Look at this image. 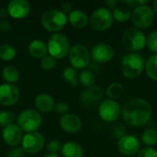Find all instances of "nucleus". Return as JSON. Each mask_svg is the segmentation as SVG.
<instances>
[{
  "label": "nucleus",
  "instance_id": "nucleus-1",
  "mask_svg": "<svg viewBox=\"0 0 157 157\" xmlns=\"http://www.w3.org/2000/svg\"><path fill=\"white\" fill-rule=\"evenodd\" d=\"M153 109L151 104L143 98H133L126 102L121 109L125 123L132 127H142L151 119Z\"/></svg>",
  "mask_w": 157,
  "mask_h": 157
},
{
  "label": "nucleus",
  "instance_id": "nucleus-2",
  "mask_svg": "<svg viewBox=\"0 0 157 157\" xmlns=\"http://www.w3.org/2000/svg\"><path fill=\"white\" fill-rule=\"evenodd\" d=\"M145 68V61L138 52H129L121 61V73L128 79L137 78Z\"/></svg>",
  "mask_w": 157,
  "mask_h": 157
},
{
  "label": "nucleus",
  "instance_id": "nucleus-3",
  "mask_svg": "<svg viewBox=\"0 0 157 157\" xmlns=\"http://www.w3.org/2000/svg\"><path fill=\"white\" fill-rule=\"evenodd\" d=\"M121 41L123 47L127 51L136 52L146 46V36L141 29L135 27H131L123 31Z\"/></svg>",
  "mask_w": 157,
  "mask_h": 157
},
{
  "label": "nucleus",
  "instance_id": "nucleus-4",
  "mask_svg": "<svg viewBox=\"0 0 157 157\" xmlns=\"http://www.w3.org/2000/svg\"><path fill=\"white\" fill-rule=\"evenodd\" d=\"M49 55L56 59H63L68 55L70 51V40L66 35L54 33L50 36L47 43Z\"/></svg>",
  "mask_w": 157,
  "mask_h": 157
},
{
  "label": "nucleus",
  "instance_id": "nucleus-5",
  "mask_svg": "<svg viewBox=\"0 0 157 157\" xmlns=\"http://www.w3.org/2000/svg\"><path fill=\"white\" fill-rule=\"evenodd\" d=\"M40 22L47 31L57 32L65 27L67 17L59 9H49L41 15Z\"/></svg>",
  "mask_w": 157,
  "mask_h": 157
},
{
  "label": "nucleus",
  "instance_id": "nucleus-6",
  "mask_svg": "<svg viewBox=\"0 0 157 157\" xmlns=\"http://www.w3.org/2000/svg\"><path fill=\"white\" fill-rule=\"evenodd\" d=\"M113 15L106 7H98L94 10L89 17V24L95 31L102 32L108 30L113 24Z\"/></svg>",
  "mask_w": 157,
  "mask_h": 157
},
{
  "label": "nucleus",
  "instance_id": "nucleus-7",
  "mask_svg": "<svg viewBox=\"0 0 157 157\" xmlns=\"http://www.w3.org/2000/svg\"><path fill=\"white\" fill-rule=\"evenodd\" d=\"M42 118L39 111L28 109L21 111L17 117V126L26 132H36L41 125Z\"/></svg>",
  "mask_w": 157,
  "mask_h": 157
},
{
  "label": "nucleus",
  "instance_id": "nucleus-8",
  "mask_svg": "<svg viewBox=\"0 0 157 157\" xmlns=\"http://www.w3.org/2000/svg\"><path fill=\"white\" fill-rule=\"evenodd\" d=\"M132 21L135 28L139 29H145L150 28L155 21V13L153 9L147 6H139L132 12Z\"/></svg>",
  "mask_w": 157,
  "mask_h": 157
},
{
  "label": "nucleus",
  "instance_id": "nucleus-9",
  "mask_svg": "<svg viewBox=\"0 0 157 157\" xmlns=\"http://www.w3.org/2000/svg\"><path fill=\"white\" fill-rule=\"evenodd\" d=\"M68 57L72 67L75 70L87 67L91 60V55L87 48L85 45L79 43L75 44L70 48Z\"/></svg>",
  "mask_w": 157,
  "mask_h": 157
},
{
  "label": "nucleus",
  "instance_id": "nucleus-10",
  "mask_svg": "<svg viewBox=\"0 0 157 157\" xmlns=\"http://www.w3.org/2000/svg\"><path fill=\"white\" fill-rule=\"evenodd\" d=\"M98 115L106 122H114L121 115V108L116 100H103L98 107Z\"/></svg>",
  "mask_w": 157,
  "mask_h": 157
},
{
  "label": "nucleus",
  "instance_id": "nucleus-11",
  "mask_svg": "<svg viewBox=\"0 0 157 157\" xmlns=\"http://www.w3.org/2000/svg\"><path fill=\"white\" fill-rule=\"evenodd\" d=\"M45 144L44 136L37 132H28L25 134L21 141V149L24 153L36 154L42 150Z\"/></svg>",
  "mask_w": 157,
  "mask_h": 157
},
{
  "label": "nucleus",
  "instance_id": "nucleus-12",
  "mask_svg": "<svg viewBox=\"0 0 157 157\" xmlns=\"http://www.w3.org/2000/svg\"><path fill=\"white\" fill-rule=\"evenodd\" d=\"M118 151L126 156H132L141 150V142L137 136L126 134L120 138L117 143Z\"/></svg>",
  "mask_w": 157,
  "mask_h": 157
},
{
  "label": "nucleus",
  "instance_id": "nucleus-13",
  "mask_svg": "<svg viewBox=\"0 0 157 157\" xmlns=\"http://www.w3.org/2000/svg\"><path fill=\"white\" fill-rule=\"evenodd\" d=\"M19 89L13 84L0 85V104L4 107L14 106L19 99Z\"/></svg>",
  "mask_w": 157,
  "mask_h": 157
},
{
  "label": "nucleus",
  "instance_id": "nucleus-14",
  "mask_svg": "<svg viewBox=\"0 0 157 157\" xmlns=\"http://www.w3.org/2000/svg\"><path fill=\"white\" fill-rule=\"evenodd\" d=\"M91 57L98 63H106L110 62L114 57V50L109 44L100 42L93 47L91 51Z\"/></svg>",
  "mask_w": 157,
  "mask_h": 157
},
{
  "label": "nucleus",
  "instance_id": "nucleus-15",
  "mask_svg": "<svg viewBox=\"0 0 157 157\" xmlns=\"http://www.w3.org/2000/svg\"><path fill=\"white\" fill-rule=\"evenodd\" d=\"M8 15L15 19H21L26 17L30 12L31 6L29 2L27 0H12L7 4L6 6Z\"/></svg>",
  "mask_w": 157,
  "mask_h": 157
},
{
  "label": "nucleus",
  "instance_id": "nucleus-16",
  "mask_svg": "<svg viewBox=\"0 0 157 157\" xmlns=\"http://www.w3.org/2000/svg\"><path fill=\"white\" fill-rule=\"evenodd\" d=\"M103 94L101 88L98 86L86 87L81 95V102L86 108L95 107L101 99Z\"/></svg>",
  "mask_w": 157,
  "mask_h": 157
},
{
  "label": "nucleus",
  "instance_id": "nucleus-17",
  "mask_svg": "<svg viewBox=\"0 0 157 157\" xmlns=\"http://www.w3.org/2000/svg\"><path fill=\"white\" fill-rule=\"evenodd\" d=\"M60 127L68 133H76L82 129L81 119L75 114H64L59 120Z\"/></svg>",
  "mask_w": 157,
  "mask_h": 157
},
{
  "label": "nucleus",
  "instance_id": "nucleus-18",
  "mask_svg": "<svg viewBox=\"0 0 157 157\" xmlns=\"http://www.w3.org/2000/svg\"><path fill=\"white\" fill-rule=\"evenodd\" d=\"M2 137L4 142L9 145V146H15L17 145L19 143H21L23 135L21 129L16 125V124H10L4 128L2 132Z\"/></svg>",
  "mask_w": 157,
  "mask_h": 157
},
{
  "label": "nucleus",
  "instance_id": "nucleus-19",
  "mask_svg": "<svg viewBox=\"0 0 157 157\" xmlns=\"http://www.w3.org/2000/svg\"><path fill=\"white\" fill-rule=\"evenodd\" d=\"M67 21L72 27L75 29H83L89 23V19L86 13L79 9L71 11V13L68 15Z\"/></svg>",
  "mask_w": 157,
  "mask_h": 157
},
{
  "label": "nucleus",
  "instance_id": "nucleus-20",
  "mask_svg": "<svg viewBox=\"0 0 157 157\" xmlns=\"http://www.w3.org/2000/svg\"><path fill=\"white\" fill-rule=\"evenodd\" d=\"M54 106H55L54 99L49 94L41 93L38 95L35 98V107L40 112H44V113L50 112L53 110Z\"/></svg>",
  "mask_w": 157,
  "mask_h": 157
},
{
  "label": "nucleus",
  "instance_id": "nucleus-21",
  "mask_svg": "<svg viewBox=\"0 0 157 157\" xmlns=\"http://www.w3.org/2000/svg\"><path fill=\"white\" fill-rule=\"evenodd\" d=\"M29 54L36 59H42L48 54V47L47 44L40 40H34L29 45Z\"/></svg>",
  "mask_w": 157,
  "mask_h": 157
},
{
  "label": "nucleus",
  "instance_id": "nucleus-22",
  "mask_svg": "<svg viewBox=\"0 0 157 157\" xmlns=\"http://www.w3.org/2000/svg\"><path fill=\"white\" fill-rule=\"evenodd\" d=\"M61 153L63 157H84L83 147L75 142H67L62 145Z\"/></svg>",
  "mask_w": 157,
  "mask_h": 157
},
{
  "label": "nucleus",
  "instance_id": "nucleus-23",
  "mask_svg": "<svg viewBox=\"0 0 157 157\" xmlns=\"http://www.w3.org/2000/svg\"><path fill=\"white\" fill-rule=\"evenodd\" d=\"M2 77L6 84L15 85V83H17L19 79V72L17 67L13 65H7L2 70Z\"/></svg>",
  "mask_w": 157,
  "mask_h": 157
},
{
  "label": "nucleus",
  "instance_id": "nucleus-24",
  "mask_svg": "<svg viewBox=\"0 0 157 157\" xmlns=\"http://www.w3.org/2000/svg\"><path fill=\"white\" fill-rule=\"evenodd\" d=\"M112 15L115 20L121 23H124L127 22L132 17V11L128 6H117L113 10Z\"/></svg>",
  "mask_w": 157,
  "mask_h": 157
},
{
  "label": "nucleus",
  "instance_id": "nucleus-25",
  "mask_svg": "<svg viewBox=\"0 0 157 157\" xmlns=\"http://www.w3.org/2000/svg\"><path fill=\"white\" fill-rule=\"evenodd\" d=\"M144 69L149 78L157 81V54H153L147 59Z\"/></svg>",
  "mask_w": 157,
  "mask_h": 157
},
{
  "label": "nucleus",
  "instance_id": "nucleus-26",
  "mask_svg": "<svg viewBox=\"0 0 157 157\" xmlns=\"http://www.w3.org/2000/svg\"><path fill=\"white\" fill-rule=\"evenodd\" d=\"M141 141L147 147H152L157 144V130L154 128L147 129L144 132L141 137Z\"/></svg>",
  "mask_w": 157,
  "mask_h": 157
},
{
  "label": "nucleus",
  "instance_id": "nucleus-27",
  "mask_svg": "<svg viewBox=\"0 0 157 157\" xmlns=\"http://www.w3.org/2000/svg\"><path fill=\"white\" fill-rule=\"evenodd\" d=\"M16 49L9 43H3L0 45V59L5 62L11 61L16 56Z\"/></svg>",
  "mask_w": 157,
  "mask_h": 157
},
{
  "label": "nucleus",
  "instance_id": "nucleus-28",
  "mask_svg": "<svg viewBox=\"0 0 157 157\" xmlns=\"http://www.w3.org/2000/svg\"><path fill=\"white\" fill-rule=\"evenodd\" d=\"M123 91H124L123 86L121 83L115 82L108 86V88L106 89V95L109 98V99L115 100L123 94Z\"/></svg>",
  "mask_w": 157,
  "mask_h": 157
},
{
  "label": "nucleus",
  "instance_id": "nucleus-29",
  "mask_svg": "<svg viewBox=\"0 0 157 157\" xmlns=\"http://www.w3.org/2000/svg\"><path fill=\"white\" fill-rule=\"evenodd\" d=\"M63 79L72 86H77L79 84V80L77 78V72L73 67H66L63 72Z\"/></svg>",
  "mask_w": 157,
  "mask_h": 157
},
{
  "label": "nucleus",
  "instance_id": "nucleus-30",
  "mask_svg": "<svg viewBox=\"0 0 157 157\" xmlns=\"http://www.w3.org/2000/svg\"><path fill=\"white\" fill-rule=\"evenodd\" d=\"M78 80L84 86L90 87V86H93L96 82V75L90 70H84L79 75Z\"/></svg>",
  "mask_w": 157,
  "mask_h": 157
},
{
  "label": "nucleus",
  "instance_id": "nucleus-31",
  "mask_svg": "<svg viewBox=\"0 0 157 157\" xmlns=\"http://www.w3.org/2000/svg\"><path fill=\"white\" fill-rule=\"evenodd\" d=\"M15 121V115L11 111L4 110L0 112V127H6L10 124H13Z\"/></svg>",
  "mask_w": 157,
  "mask_h": 157
},
{
  "label": "nucleus",
  "instance_id": "nucleus-32",
  "mask_svg": "<svg viewBox=\"0 0 157 157\" xmlns=\"http://www.w3.org/2000/svg\"><path fill=\"white\" fill-rule=\"evenodd\" d=\"M146 46L151 52L157 54V30H153L149 33L146 38Z\"/></svg>",
  "mask_w": 157,
  "mask_h": 157
},
{
  "label": "nucleus",
  "instance_id": "nucleus-33",
  "mask_svg": "<svg viewBox=\"0 0 157 157\" xmlns=\"http://www.w3.org/2000/svg\"><path fill=\"white\" fill-rule=\"evenodd\" d=\"M56 65V60L52 57L51 55H47L44 58L41 59L40 61V66L44 70H52L55 67Z\"/></svg>",
  "mask_w": 157,
  "mask_h": 157
},
{
  "label": "nucleus",
  "instance_id": "nucleus-34",
  "mask_svg": "<svg viewBox=\"0 0 157 157\" xmlns=\"http://www.w3.org/2000/svg\"><path fill=\"white\" fill-rule=\"evenodd\" d=\"M137 157H157V150L153 147H144L139 151Z\"/></svg>",
  "mask_w": 157,
  "mask_h": 157
},
{
  "label": "nucleus",
  "instance_id": "nucleus-35",
  "mask_svg": "<svg viewBox=\"0 0 157 157\" xmlns=\"http://www.w3.org/2000/svg\"><path fill=\"white\" fill-rule=\"evenodd\" d=\"M62 149V145L61 143L56 141V140H52L48 144L47 146V150L51 153V154H57L60 150Z\"/></svg>",
  "mask_w": 157,
  "mask_h": 157
},
{
  "label": "nucleus",
  "instance_id": "nucleus-36",
  "mask_svg": "<svg viewBox=\"0 0 157 157\" xmlns=\"http://www.w3.org/2000/svg\"><path fill=\"white\" fill-rule=\"evenodd\" d=\"M54 111L58 114H67L69 111V106L65 102H59L54 106Z\"/></svg>",
  "mask_w": 157,
  "mask_h": 157
},
{
  "label": "nucleus",
  "instance_id": "nucleus-37",
  "mask_svg": "<svg viewBox=\"0 0 157 157\" xmlns=\"http://www.w3.org/2000/svg\"><path fill=\"white\" fill-rule=\"evenodd\" d=\"M125 132H126V130H125V128L124 127H122L121 125H118V126H116L115 128H114V135L117 137V138H121V137H123L124 135H126L125 134Z\"/></svg>",
  "mask_w": 157,
  "mask_h": 157
},
{
  "label": "nucleus",
  "instance_id": "nucleus-38",
  "mask_svg": "<svg viewBox=\"0 0 157 157\" xmlns=\"http://www.w3.org/2000/svg\"><path fill=\"white\" fill-rule=\"evenodd\" d=\"M24 156V151L21 148H15L12 151H10L7 155V157H23Z\"/></svg>",
  "mask_w": 157,
  "mask_h": 157
},
{
  "label": "nucleus",
  "instance_id": "nucleus-39",
  "mask_svg": "<svg viewBox=\"0 0 157 157\" xmlns=\"http://www.w3.org/2000/svg\"><path fill=\"white\" fill-rule=\"evenodd\" d=\"M60 7H61V11L63 14L66 15L67 13H69V14L71 13V10H72L73 6H72V4L70 2H63Z\"/></svg>",
  "mask_w": 157,
  "mask_h": 157
},
{
  "label": "nucleus",
  "instance_id": "nucleus-40",
  "mask_svg": "<svg viewBox=\"0 0 157 157\" xmlns=\"http://www.w3.org/2000/svg\"><path fill=\"white\" fill-rule=\"evenodd\" d=\"M11 29V24L7 20H0V30L3 32H8Z\"/></svg>",
  "mask_w": 157,
  "mask_h": 157
},
{
  "label": "nucleus",
  "instance_id": "nucleus-41",
  "mask_svg": "<svg viewBox=\"0 0 157 157\" xmlns=\"http://www.w3.org/2000/svg\"><path fill=\"white\" fill-rule=\"evenodd\" d=\"M118 1H116V0H108V1H106V5H107V6L109 8V9H115L117 6H118Z\"/></svg>",
  "mask_w": 157,
  "mask_h": 157
},
{
  "label": "nucleus",
  "instance_id": "nucleus-42",
  "mask_svg": "<svg viewBox=\"0 0 157 157\" xmlns=\"http://www.w3.org/2000/svg\"><path fill=\"white\" fill-rule=\"evenodd\" d=\"M8 16V12H7V9L6 7H0V18H5Z\"/></svg>",
  "mask_w": 157,
  "mask_h": 157
},
{
  "label": "nucleus",
  "instance_id": "nucleus-43",
  "mask_svg": "<svg viewBox=\"0 0 157 157\" xmlns=\"http://www.w3.org/2000/svg\"><path fill=\"white\" fill-rule=\"evenodd\" d=\"M152 9H153L155 14H157V0L153 2V8Z\"/></svg>",
  "mask_w": 157,
  "mask_h": 157
},
{
  "label": "nucleus",
  "instance_id": "nucleus-44",
  "mask_svg": "<svg viewBox=\"0 0 157 157\" xmlns=\"http://www.w3.org/2000/svg\"><path fill=\"white\" fill-rule=\"evenodd\" d=\"M43 157H60L57 154H51V153H49V154H47V155H45Z\"/></svg>",
  "mask_w": 157,
  "mask_h": 157
},
{
  "label": "nucleus",
  "instance_id": "nucleus-45",
  "mask_svg": "<svg viewBox=\"0 0 157 157\" xmlns=\"http://www.w3.org/2000/svg\"><path fill=\"white\" fill-rule=\"evenodd\" d=\"M118 157H119V156H118Z\"/></svg>",
  "mask_w": 157,
  "mask_h": 157
}]
</instances>
